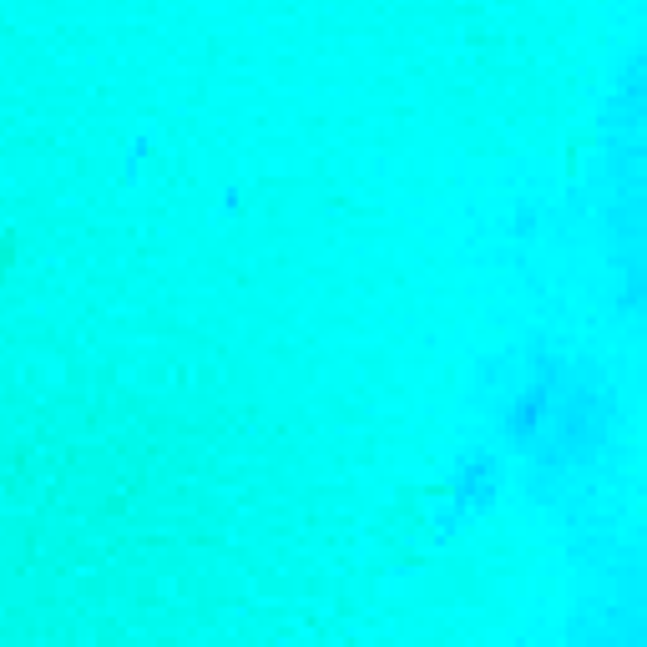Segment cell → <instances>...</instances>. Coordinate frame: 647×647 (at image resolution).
I'll use <instances>...</instances> for the list:
<instances>
[{"label":"cell","mask_w":647,"mask_h":647,"mask_svg":"<svg viewBox=\"0 0 647 647\" xmlns=\"http://www.w3.org/2000/svg\"><path fill=\"white\" fill-rule=\"evenodd\" d=\"M11 258H16V243H11V238H0V278L11 274Z\"/></svg>","instance_id":"cell-1"}]
</instances>
